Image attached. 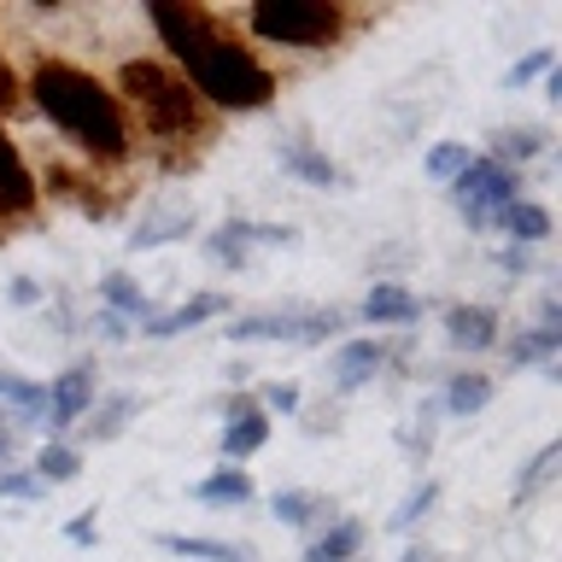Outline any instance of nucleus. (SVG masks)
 <instances>
[{
	"label": "nucleus",
	"instance_id": "obj_35",
	"mask_svg": "<svg viewBox=\"0 0 562 562\" xmlns=\"http://www.w3.org/2000/svg\"><path fill=\"white\" fill-rule=\"evenodd\" d=\"M88 328H94L105 346H123V340H135V323H130V316H117V311H94V316H88Z\"/></svg>",
	"mask_w": 562,
	"mask_h": 562
},
{
	"label": "nucleus",
	"instance_id": "obj_11",
	"mask_svg": "<svg viewBox=\"0 0 562 562\" xmlns=\"http://www.w3.org/2000/svg\"><path fill=\"white\" fill-rule=\"evenodd\" d=\"M193 228H200V217H193L188 200H153V205L135 217V228H130V252H153V246L188 240Z\"/></svg>",
	"mask_w": 562,
	"mask_h": 562
},
{
	"label": "nucleus",
	"instance_id": "obj_18",
	"mask_svg": "<svg viewBox=\"0 0 562 562\" xmlns=\"http://www.w3.org/2000/svg\"><path fill=\"white\" fill-rule=\"evenodd\" d=\"M363 544H369V527L358 516H334L323 533H311L305 562H363Z\"/></svg>",
	"mask_w": 562,
	"mask_h": 562
},
{
	"label": "nucleus",
	"instance_id": "obj_22",
	"mask_svg": "<svg viewBox=\"0 0 562 562\" xmlns=\"http://www.w3.org/2000/svg\"><path fill=\"white\" fill-rule=\"evenodd\" d=\"M492 398H498V381L481 375V369H457V375L446 381V393H439V411L457 416V422H469V416H481Z\"/></svg>",
	"mask_w": 562,
	"mask_h": 562
},
{
	"label": "nucleus",
	"instance_id": "obj_12",
	"mask_svg": "<svg viewBox=\"0 0 562 562\" xmlns=\"http://www.w3.org/2000/svg\"><path fill=\"white\" fill-rule=\"evenodd\" d=\"M276 158H281V170L299 176L305 188H323V193H346L351 188V176L334 165V158L323 147H311L305 135H288V140H276Z\"/></svg>",
	"mask_w": 562,
	"mask_h": 562
},
{
	"label": "nucleus",
	"instance_id": "obj_38",
	"mask_svg": "<svg viewBox=\"0 0 562 562\" xmlns=\"http://www.w3.org/2000/svg\"><path fill=\"white\" fill-rule=\"evenodd\" d=\"M7 299H12L18 311H35V305H47V288H42L35 276H18L12 288H7Z\"/></svg>",
	"mask_w": 562,
	"mask_h": 562
},
{
	"label": "nucleus",
	"instance_id": "obj_10",
	"mask_svg": "<svg viewBox=\"0 0 562 562\" xmlns=\"http://www.w3.org/2000/svg\"><path fill=\"white\" fill-rule=\"evenodd\" d=\"M386 340H346L340 351H334V363H328V393L334 398H351V393H363L369 381L386 369Z\"/></svg>",
	"mask_w": 562,
	"mask_h": 562
},
{
	"label": "nucleus",
	"instance_id": "obj_2",
	"mask_svg": "<svg viewBox=\"0 0 562 562\" xmlns=\"http://www.w3.org/2000/svg\"><path fill=\"white\" fill-rule=\"evenodd\" d=\"M24 94L42 105L47 123H59V130L77 140V153L88 165H130V153H135L130 112L117 105L112 82H100L88 65L35 59V70L24 77Z\"/></svg>",
	"mask_w": 562,
	"mask_h": 562
},
{
	"label": "nucleus",
	"instance_id": "obj_37",
	"mask_svg": "<svg viewBox=\"0 0 562 562\" xmlns=\"http://www.w3.org/2000/svg\"><path fill=\"white\" fill-rule=\"evenodd\" d=\"M18 105H24V82H18L12 59H7V53H0V117H12Z\"/></svg>",
	"mask_w": 562,
	"mask_h": 562
},
{
	"label": "nucleus",
	"instance_id": "obj_43",
	"mask_svg": "<svg viewBox=\"0 0 562 562\" xmlns=\"http://www.w3.org/2000/svg\"><path fill=\"white\" fill-rule=\"evenodd\" d=\"M7 457H12V434H0V469H7Z\"/></svg>",
	"mask_w": 562,
	"mask_h": 562
},
{
	"label": "nucleus",
	"instance_id": "obj_8",
	"mask_svg": "<svg viewBox=\"0 0 562 562\" xmlns=\"http://www.w3.org/2000/svg\"><path fill=\"white\" fill-rule=\"evenodd\" d=\"M299 235L288 223H246V217H228L205 235V252L223 263V270H252V252L258 246H293Z\"/></svg>",
	"mask_w": 562,
	"mask_h": 562
},
{
	"label": "nucleus",
	"instance_id": "obj_3",
	"mask_svg": "<svg viewBox=\"0 0 562 562\" xmlns=\"http://www.w3.org/2000/svg\"><path fill=\"white\" fill-rule=\"evenodd\" d=\"M117 105L140 117V130L153 140H170V147H193V140L211 135V105L182 82V70L170 59H123L117 70Z\"/></svg>",
	"mask_w": 562,
	"mask_h": 562
},
{
	"label": "nucleus",
	"instance_id": "obj_1",
	"mask_svg": "<svg viewBox=\"0 0 562 562\" xmlns=\"http://www.w3.org/2000/svg\"><path fill=\"white\" fill-rule=\"evenodd\" d=\"M158 42L170 47V65L211 112H263L276 100V70L228 30L223 12L200 0H153L147 7Z\"/></svg>",
	"mask_w": 562,
	"mask_h": 562
},
{
	"label": "nucleus",
	"instance_id": "obj_14",
	"mask_svg": "<svg viewBox=\"0 0 562 562\" xmlns=\"http://www.w3.org/2000/svg\"><path fill=\"white\" fill-rule=\"evenodd\" d=\"M504 334H498V311L492 305H451L446 311V346L463 351V358H481V351H492Z\"/></svg>",
	"mask_w": 562,
	"mask_h": 562
},
{
	"label": "nucleus",
	"instance_id": "obj_4",
	"mask_svg": "<svg viewBox=\"0 0 562 562\" xmlns=\"http://www.w3.org/2000/svg\"><path fill=\"white\" fill-rule=\"evenodd\" d=\"M240 24L263 47H299V53H323L351 30V12L340 0H252L240 12Z\"/></svg>",
	"mask_w": 562,
	"mask_h": 562
},
{
	"label": "nucleus",
	"instance_id": "obj_27",
	"mask_svg": "<svg viewBox=\"0 0 562 562\" xmlns=\"http://www.w3.org/2000/svg\"><path fill=\"white\" fill-rule=\"evenodd\" d=\"M30 474H35V481H42V486L53 492V486H65V481H77V474H82V451L70 446V439H47V446L35 451Z\"/></svg>",
	"mask_w": 562,
	"mask_h": 562
},
{
	"label": "nucleus",
	"instance_id": "obj_25",
	"mask_svg": "<svg viewBox=\"0 0 562 562\" xmlns=\"http://www.w3.org/2000/svg\"><path fill=\"white\" fill-rule=\"evenodd\" d=\"M544 147H551V135H544L539 123H521V130H492V153H486V158H498V165L521 170V165H533Z\"/></svg>",
	"mask_w": 562,
	"mask_h": 562
},
{
	"label": "nucleus",
	"instance_id": "obj_40",
	"mask_svg": "<svg viewBox=\"0 0 562 562\" xmlns=\"http://www.w3.org/2000/svg\"><path fill=\"white\" fill-rule=\"evenodd\" d=\"M533 328L562 334V299H557V293H539V323H533Z\"/></svg>",
	"mask_w": 562,
	"mask_h": 562
},
{
	"label": "nucleus",
	"instance_id": "obj_32",
	"mask_svg": "<svg viewBox=\"0 0 562 562\" xmlns=\"http://www.w3.org/2000/svg\"><path fill=\"white\" fill-rule=\"evenodd\" d=\"M0 498H12V504H42L47 486L35 481L30 469H0Z\"/></svg>",
	"mask_w": 562,
	"mask_h": 562
},
{
	"label": "nucleus",
	"instance_id": "obj_34",
	"mask_svg": "<svg viewBox=\"0 0 562 562\" xmlns=\"http://www.w3.org/2000/svg\"><path fill=\"white\" fill-rule=\"evenodd\" d=\"M258 411L263 416H299V386L293 381H270L258 393Z\"/></svg>",
	"mask_w": 562,
	"mask_h": 562
},
{
	"label": "nucleus",
	"instance_id": "obj_20",
	"mask_svg": "<svg viewBox=\"0 0 562 562\" xmlns=\"http://www.w3.org/2000/svg\"><path fill=\"white\" fill-rule=\"evenodd\" d=\"M188 498L193 504H211V509H246V504L258 498V486H252V474H246V469L228 463V469H211L205 481H193Z\"/></svg>",
	"mask_w": 562,
	"mask_h": 562
},
{
	"label": "nucleus",
	"instance_id": "obj_17",
	"mask_svg": "<svg viewBox=\"0 0 562 562\" xmlns=\"http://www.w3.org/2000/svg\"><path fill=\"white\" fill-rule=\"evenodd\" d=\"M223 311H228V293H193L188 305H176V311H153V323H140L135 334H147V340H176V334L200 328Z\"/></svg>",
	"mask_w": 562,
	"mask_h": 562
},
{
	"label": "nucleus",
	"instance_id": "obj_28",
	"mask_svg": "<svg viewBox=\"0 0 562 562\" xmlns=\"http://www.w3.org/2000/svg\"><path fill=\"white\" fill-rule=\"evenodd\" d=\"M439 416H446V411H439V393L434 398H422V411L411 416V428H404L398 434V446H404V457H411V463L422 469V463H428V451H434V434H439Z\"/></svg>",
	"mask_w": 562,
	"mask_h": 562
},
{
	"label": "nucleus",
	"instance_id": "obj_9",
	"mask_svg": "<svg viewBox=\"0 0 562 562\" xmlns=\"http://www.w3.org/2000/svg\"><path fill=\"white\" fill-rule=\"evenodd\" d=\"M35 211H42V182H35V170L24 165V153H18V140L7 130V117H0V223H30Z\"/></svg>",
	"mask_w": 562,
	"mask_h": 562
},
{
	"label": "nucleus",
	"instance_id": "obj_29",
	"mask_svg": "<svg viewBox=\"0 0 562 562\" xmlns=\"http://www.w3.org/2000/svg\"><path fill=\"white\" fill-rule=\"evenodd\" d=\"M557 463H562V439H551V446H539L533 457H527V469L516 474V486H509V498H516V504H527L533 492H544V486H551V474H557Z\"/></svg>",
	"mask_w": 562,
	"mask_h": 562
},
{
	"label": "nucleus",
	"instance_id": "obj_36",
	"mask_svg": "<svg viewBox=\"0 0 562 562\" xmlns=\"http://www.w3.org/2000/svg\"><path fill=\"white\" fill-rule=\"evenodd\" d=\"M492 263H498V270H504V276H516V281L539 270V258H533V246H509V240L498 246V258H492Z\"/></svg>",
	"mask_w": 562,
	"mask_h": 562
},
{
	"label": "nucleus",
	"instance_id": "obj_5",
	"mask_svg": "<svg viewBox=\"0 0 562 562\" xmlns=\"http://www.w3.org/2000/svg\"><path fill=\"white\" fill-rule=\"evenodd\" d=\"M351 328V311L328 305V311H258V316H235L223 334L235 346H252V340H288V346H328L340 340V334Z\"/></svg>",
	"mask_w": 562,
	"mask_h": 562
},
{
	"label": "nucleus",
	"instance_id": "obj_6",
	"mask_svg": "<svg viewBox=\"0 0 562 562\" xmlns=\"http://www.w3.org/2000/svg\"><path fill=\"white\" fill-rule=\"evenodd\" d=\"M446 193H451L457 217L469 223V235H486V228L498 223V211L521 200V170L498 165V158H469V170L457 176Z\"/></svg>",
	"mask_w": 562,
	"mask_h": 562
},
{
	"label": "nucleus",
	"instance_id": "obj_13",
	"mask_svg": "<svg viewBox=\"0 0 562 562\" xmlns=\"http://www.w3.org/2000/svg\"><path fill=\"white\" fill-rule=\"evenodd\" d=\"M358 323H369V328H411V323H422V299L404 288V281H369V293L358 305Z\"/></svg>",
	"mask_w": 562,
	"mask_h": 562
},
{
	"label": "nucleus",
	"instance_id": "obj_41",
	"mask_svg": "<svg viewBox=\"0 0 562 562\" xmlns=\"http://www.w3.org/2000/svg\"><path fill=\"white\" fill-rule=\"evenodd\" d=\"M544 100H551V105H562V70H557V65L544 70Z\"/></svg>",
	"mask_w": 562,
	"mask_h": 562
},
{
	"label": "nucleus",
	"instance_id": "obj_24",
	"mask_svg": "<svg viewBox=\"0 0 562 562\" xmlns=\"http://www.w3.org/2000/svg\"><path fill=\"white\" fill-rule=\"evenodd\" d=\"M94 293H100V311H117V316H130V323H153V299L135 276L112 270V276L94 281Z\"/></svg>",
	"mask_w": 562,
	"mask_h": 562
},
{
	"label": "nucleus",
	"instance_id": "obj_21",
	"mask_svg": "<svg viewBox=\"0 0 562 562\" xmlns=\"http://www.w3.org/2000/svg\"><path fill=\"white\" fill-rule=\"evenodd\" d=\"M165 557H182V562H258L252 544H235V539H200V533H158L153 539Z\"/></svg>",
	"mask_w": 562,
	"mask_h": 562
},
{
	"label": "nucleus",
	"instance_id": "obj_33",
	"mask_svg": "<svg viewBox=\"0 0 562 562\" xmlns=\"http://www.w3.org/2000/svg\"><path fill=\"white\" fill-rule=\"evenodd\" d=\"M551 65H557V53H551V47H533V53H521V59L504 70V88H527L533 77H544Z\"/></svg>",
	"mask_w": 562,
	"mask_h": 562
},
{
	"label": "nucleus",
	"instance_id": "obj_23",
	"mask_svg": "<svg viewBox=\"0 0 562 562\" xmlns=\"http://www.w3.org/2000/svg\"><path fill=\"white\" fill-rule=\"evenodd\" d=\"M492 228H504L509 246H533V252H539V246L551 240V205H539V200H527V193H521L516 205L498 211V223H492Z\"/></svg>",
	"mask_w": 562,
	"mask_h": 562
},
{
	"label": "nucleus",
	"instance_id": "obj_7",
	"mask_svg": "<svg viewBox=\"0 0 562 562\" xmlns=\"http://www.w3.org/2000/svg\"><path fill=\"white\" fill-rule=\"evenodd\" d=\"M94 398H100V363L94 358H77L70 369H59V375L47 381V411H42L47 439H65L88 411H94Z\"/></svg>",
	"mask_w": 562,
	"mask_h": 562
},
{
	"label": "nucleus",
	"instance_id": "obj_30",
	"mask_svg": "<svg viewBox=\"0 0 562 562\" xmlns=\"http://www.w3.org/2000/svg\"><path fill=\"white\" fill-rule=\"evenodd\" d=\"M469 158H474V153H469V140H439V147H428V158H422V170H428L439 188H451L457 176L469 170Z\"/></svg>",
	"mask_w": 562,
	"mask_h": 562
},
{
	"label": "nucleus",
	"instance_id": "obj_26",
	"mask_svg": "<svg viewBox=\"0 0 562 562\" xmlns=\"http://www.w3.org/2000/svg\"><path fill=\"white\" fill-rule=\"evenodd\" d=\"M504 346V358L516 363V369H527V363H539V369H557V351H562V334H551V328H516L509 340H498Z\"/></svg>",
	"mask_w": 562,
	"mask_h": 562
},
{
	"label": "nucleus",
	"instance_id": "obj_16",
	"mask_svg": "<svg viewBox=\"0 0 562 562\" xmlns=\"http://www.w3.org/2000/svg\"><path fill=\"white\" fill-rule=\"evenodd\" d=\"M270 516L281 521V527H299V533H323V527L334 521V498L328 492H316V486H288V492H276L270 498Z\"/></svg>",
	"mask_w": 562,
	"mask_h": 562
},
{
	"label": "nucleus",
	"instance_id": "obj_39",
	"mask_svg": "<svg viewBox=\"0 0 562 562\" xmlns=\"http://www.w3.org/2000/svg\"><path fill=\"white\" fill-rule=\"evenodd\" d=\"M65 539H70V544H100V521H94V509L70 516V521H65Z\"/></svg>",
	"mask_w": 562,
	"mask_h": 562
},
{
	"label": "nucleus",
	"instance_id": "obj_15",
	"mask_svg": "<svg viewBox=\"0 0 562 562\" xmlns=\"http://www.w3.org/2000/svg\"><path fill=\"white\" fill-rule=\"evenodd\" d=\"M270 428L276 422L258 411V404H240V411H228L223 422V434H217V451H223V463H246V457H258L263 446H270Z\"/></svg>",
	"mask_w": 562,
	"mask_h": 562
},
{
	"label": "nucleus",
	"instance_id": "obj_19",
	"mask_svg": "<svg viewBox=\"0 0 562 562\" xmlns=\"http://www.w3.org/2000/svg\"><path fill=\"white\" fill-rule=\"evenodd\" d=\"M140 411V398L135 393H112V398H94V411L82 416V439H77V451L82 446H112V439L130 434V422Z\"/></svg>",
	"mask_w": 562,
	"mask_h": 562
},
{
	"label": "nucleus",
	"instance_id": "obj_42",
	"mask_svg": "<svg viewBox=\"0 0 562 562\" xmlns=\"http://www.w3.org/2000/svg\"><path fill=\"white\" fill-rule=\"evenodd\" d=\"M398 562H434V557H428V551H422V544H411V551H404Z\"/></svg>",
	"mask_w": 562,
	"mask_h": 562
},
{
	"label": "nucleus",
	"instance_id": "obj_31",
	"mask_svg": "<svg viewBox=\"0 0 562 562\" xmlns=\"http://www.w3.org/2000/svg\"><path fill=\"white\" fill-rule=\"evenodd\" d=\"M434 504H439V481H422V486H411V498L393 509V521H386V527H393V533H411V527L428 516Z\"/></svg>",
	"mask_w": 562,
	"mask_h": 562
}]
</instances>
